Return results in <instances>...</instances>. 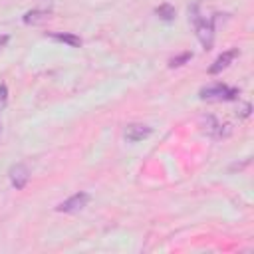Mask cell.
<instances>
[{
	"label": "cell",
	"instance_id": "cell-5",
	"mask_svg": "<svg viewBox=\"0 0 254 254\" xmlns=\"http://www.w3.org/2000/svg\"><path fill=\"white\" fill-rule=\"evenodd\" d=\"M8 175H10V183H12V187H14L16 190L24 189V187L28 185V181H30V169H28L24 163L14 165Z\"/></svg>",
	"mask_w": 254,
	"mask_h": 254
},
{
	"label": "cell",
	"instance_id": "cell-2",
	"mask_svg": "<svg viewBox=\"0 0 254 254\" xmlns=\"http://www.w3.org/2000/svg\"><path fill=\"white\" fill-rule=\"evenodd\" d=\"M236 95H238V89L222 83H214L200 89V99H210V101H228V99H234Z\"/></svg>",
	"mask_w": 254,
	"mask_h": 254
},
{
	"label": "cell",
	"instance_id": "cell-7",
	"mask_svg": "<svg viewBox=\"0 0 254 254\" xmlns=\"http://www.w3.org/2000/svg\"><path fill=\"white\" fill-rule=\"evenodd\" d=\"M236 56H238V50H236V48L222 52V54L212 62V65L208 67V73H212V75H214V73H220L222 69H226V67L234 62V58H236Z\"/></svg>",
	"mask_w": 254,
	"mask_h": 254
},
{
	"label": "cell",
	"instance_id": "cell-11",
	"mask_svg": "<svg viewBox=\"0 0 254 254\" xmlns=\"http://www.w3.org/2000/svg\"><path fill=\"white\" fill-rule=\"evenodd\" d=\"M190 58H192V54H190V52H183L181 56H177V58H171V60H169V65H171V67H179V65L187 64Z\"/></svg>",
	"mask_w": 254,
	"mask_h": 254
},
{
	"label": "cell",
	"instance_id": "cell-13",
	"mask_svg": "<svg viewBox=\"0 0 254 254\" xmlns=\"http://www.w3.org/2000/svg\"><path fill=\"white\" fill-rule=\"evenodd\" d=\"M250 109H252L250 103H244V105L238 109V115H240V117H248V115H250Z\"/></svg>",
	"mask_w": 254,
	"mask_h": 254
},
{
	"label": "cell",
	"instance_id": "cell-6",
	"mask_svg": "<svg viewBox=\"0 0 254 254\" xmlns=\"http://www.w3.org/2000/svg\"><path fill=\"white\" fill-rule=\"evenodd\" d=\"M151 133H153V129H151L149 125H143V123H131V125L125 127V139L131 141V143L143 141V139H147Z\"/></svg>",
	"mask_w": 254,
	"mask_h": 254
},
{
	"label": "cell",
	"instance_id": "cell-8",
	"mask_svg": "<svg viewBox=\"0 0 254 254\" xmlns=\"http://www.w3.org/2000/svg\"><path fill=\"white\" fill-rule=\"evenodd\" d=\"M50 10H40V8H36V10H30V12H26L24 16H22V20H24V24H28V26H36V24H42V22H46L48 18H50Z\"/></svg>",
	"mask_w": 254,
	"mask_h": 254
},
{
	"label": "cell",
	"instance_id": "cell-1",
	"mask_svg": "<svg viewBox=\"0 0 254 254\" xmlns=\"http://www.w3.org/2000/svg\"><path fill=\"white\" fill-rule=\"evenodd\" d=\"M190 18H192V24H194L198 42L202 44L204 50H210L212 48V42H214V20L198 14V6H192V16Z\"/></svg>",
	"mask_w": 254,
	"mask_h": 254
},
{
	"label": "cell",
	"instance_id": "cell-9",
	"mask_svg": "<svg viewBox=\"0 0 254 254\" xmlns=\"http://www.w3.org/2000/svg\"><path fill=\"white\" fill-rule=\"evenodd\" d=\"M50 38H54V40H58V42H64V44H67L69 48H79V46H81V38H79V36H75V34H67V32H54V34H50Z\"/></svg>",
	"mask_w": 254,
	"mask_h": 254
},
{
	"label": "cell",
	"instance_id": "cell-12",
	"mask_svg": "<svg viewBox=\"0 0 254 254\" xmlns=\"http://www.w3.org/2000/svg\"><path fill=\"white\" fill-rule=\"evenodd\" d=\"M6 103H8V87L4 83H0V113L4 111Z\"/></svg>",
	"mask_w": 254,
	"mask_h": 254
},
{
	"label": "cell",
	"instance_id": "cell-3",
	"mask_svg": "<svg viewBox=\"0 0 254 254\" xmlns=\"http://www.w3.org/2000/svg\"><path fill=\"white\" fill-rule=\"evenodd\" d=\"M200 125H202V131L208 135V137H212V139H222V137H226L228 133H230V127L228 125H222L216 117H212V115H204L202 119H200Z\"/></svg>",
	"mask_w": 254,
	"mask_h": 254
},
{
	"label": "cell",
	"instance_id": "cell-14",
	"mask_svg": "<svg viewBox=\"0 0 254 254\" xmlns=\"http://www.w3.org/2000/svg\"><path fill=\"white\" fill-rule=\"evenodd\" d=\"M0 135H2V123H0Z\"/></svg>",
	"mask_w": 254,
	"mask_h": 254
},
{
	"label": "cell",
	"instance_id": "cell-4",
	"mask_svg": "<svg viewBox=\"0 0 254 254\" xmlns=\"http://www.w3.org/2000/svg\"><path fill=\"white\" fill-rule=\"evenodd\" d=\"M89 202V194L87 192H75L69 198H65L64 202H60L56 206L58 212H79L81 208H85Z\"/></svg>",
	"mask_w": 254,
	"mask_h": 254
},
{
	"label": "cell",
	"instance_id": "cell-10",
	"mask_svg": "<svg viewBox=\"0 0 254 254\" xmlns=\"http://www.w3.org/2000/svg\"><path fill=\"white\" fill-rule=\"evenodd\" d=\"M157 16L161 18V20H165V22H171V20H175V16H177V12H175V8L171 6V4H161L159 8H157Z\"/></svg>",
	"mask_w": 254,
	"mask_h": 254
}]
</instances>
